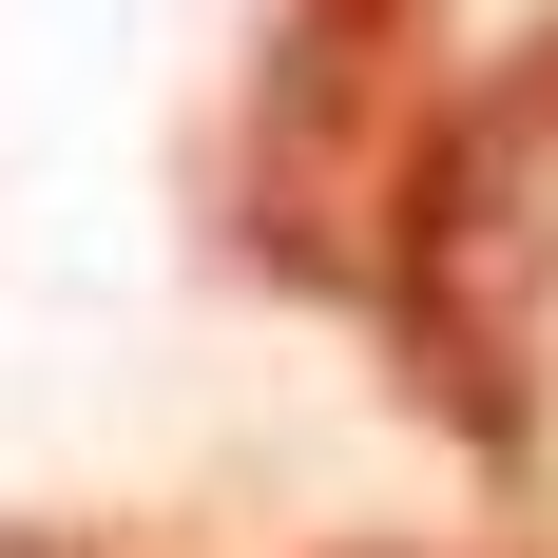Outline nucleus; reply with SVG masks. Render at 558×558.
<instances>
[{
	"label": "nucleus",
	"instance_id": "2",
	"mask_svg": "<svg viewBox=\"0 0 558 558\" xmlns=\"http://www.w3.org/2000/svg\"><path fill=\"white\" fill-rule=\"evenodd\" d=\"M424 58H444V0H270V39H251V155H231V231H251V270L366 289L404 155L444 135Z\"/></svg>",
	"mask_w": 558,
	"mask_h": 558
},
{
	"label": "nucleus",
	"instance_id": "1",
	"mask_svg": "<svg viewBox=\"0 0 558 558\" xmlns=\"http://www.w3.org/2000/svg\"><path fill=\"white\" fill-rule=\"evenodd\" d=\"M366 308L404 347V404L462 462H539V308H558V20L501 39L404 155Z\"/></svg>",
	"mask_w": 558,
	"mask_h": 558
}]
</instances>
